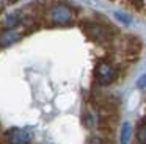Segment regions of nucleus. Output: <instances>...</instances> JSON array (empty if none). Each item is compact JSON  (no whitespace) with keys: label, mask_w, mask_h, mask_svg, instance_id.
<instances>
[{"label":"nucleus","mask_w":146,"mask_h":144,"mask_svg":"<svg viewBox=\"0 0 146 144\" xmlns=\"http://www.w3.org/2000/svg\"><path fill=\"white\" fill-rule=\"evenodd\" d=\"M83 33L90 38L91 41L99 44H107L113 39L115 30L110 25H104L101 22H85L83 24Z\"/></svg>","instance_id":"obj_1"},{"label":"nucleus","mask_w":146,"mask_h":144,"mask_svg":"<svg viewBox=\"0 0 146 144\" xmlns=\"http://www.w3.org/2000/svg\"><path fill=\"white\" fill-rule=\"evenodd\" d=\"M46 19L50 25H69L74 22V11L68 5L55 3L47 8Z\"/></svg>","instance_id":"obj_2"},{"label":"nucleus","mask_w":146,"mask_h":144,"mask_svg":"<svg viewBox=\"0 0 146 144\" xmlns=\"http://www.w3.org/2000/svg\"><path fill=\"white\" fill-rule=\"evenodd\" d=\"M118 77V69L111 64L110 61H99L94 69V78L99 85L107 86V85L113 83Z\"/></svg>","instance_id":"obj_3"},{"label":"nucleus","mask_w":146,"mask_h":144,"mask_svg":"<svg viewBox=\"0 0 146 144\" xmlns=\"http://www.w3.org/2000/svg\"><path fill=\"white\" fill-rule=\"evenodd\" d=\"M5 143L7 144H29L30 133L24 128H10L5 133Z\"/></svg>","instance_id":"obj_4"},{"label":"nucleus","mask_w":146,"mask_h":144,"mask_svg":"<svg viewBox=\"0 0 146 144\" xmlns=\"http://www.w3.org/2000/svg\"><path fill=\"white\" fill-rule=\"evenodd\" d=\"M141 49H143V42L140 41V38L126 36L123 39V52H124V55L135 58V56L141 52Z\"/></svg>","instance_id":"obj_5"},{"label":"nucleus","mask_w":146,"mask_h":144,"mask_svg":"<svg viewBox=\"0 0 146 144\" xmlns=\"http://www.w3.org/2000/svg\"><path fill=\"white\" fill-rule=\"evenodd\" d=\"M21 38V33L16 28H5L0 31V47H7L10 44L16 42Z\"/></svg>","instance_id":"obj_6"},{"label":"nucleus","mask_w":146,"mask_h":144,"mask_svg":"<svg viewBox=\"0 0 146 144\" xmlns=\"http://www.w3.org/2000/svg\"><path fill=\"white\" fill-rule=\"evenodd\" d=\"M137 139L140 144H146V116L138 122L137 127Z\"/></svg>","instance_id":"obj_7"},{"label":"nucleus","mask_w":146,"mask_h":144,"mask_svg":"<svg viewBox=\"0 0 146 144\" xmlns=\"http://www.w3.org/2000/svg\"><path fill=\"white\" fill-rule=\"evenodd\" d=\"M130 131H132V128H130V124H124L123 128H121V144H129V139H130Z\"/></svg>","instance_id":"obj_8"},{"label":"nucleus","mask_w":146,"mask_h":144,"mask_svg":"<svg viewBox=\"0 0 146 144\" xmlns=\"http://www.w3.org/2000/svg\"><path fill=\"white\" fill-rule=\"evenodd\" d=\"M86 144H108V143L104 139V138H101V136H91Z\"/></svg>","instance_id":"obj_9"},{"label":"nucleus","mask_w":146,"mask_h":144,"mask_svg":"<svg viewBox=\"0 0 146 144\" xmlns=\"http://www.w3.org/2000/svg\"><path fill=\"white\" fill-rule=\"evenodd\" d=\"M127 2H129L135 9H141L143 8V0H127Z\"/></svg>","instance_id":"obj_10"},{"label":"nucleus","mask_w":146,"mask_h":144,"mask_svg":"<svg viewBox=\"0 0 146 144\" xmlns=\"http://www.w3.org/2000/svg\"><path fill=\"white\" fill-rule=\"evenodd\" d=\"M137 86H138V88H146V74L141 75V77L138 78V81H137Z\"/></svg>","instance_id":"obj_11"},{"label":"nucleus","mask_w":146,"mask_h":144,"mask_svg":"<svg viewBox=\"0 0 146 144\" xmlns=\"http://www.w3.org/2000/svg\"><path fill=\"white\" fill-rule=\"evenodd\" d=\"M116 17L119 19V20H123V22H130V17H127V16H123V14H119V13H116Z\"/></svg>","instance_id":"obj_12"},{"label":"nucleus","mask_w":146,"mask_h":144,"mask_svg":"<svg viewBox=\"0 0 146 144\" xmlns=\"http://www.w3.org/2000/svg\"><path fill=\"white\" fill-rule=\"evenodd\" d=\"M8 2H11V3H13V2H17V0H8Z\"/></svg>","instance_id":"obj_13"}]
</instances>
